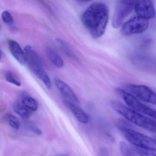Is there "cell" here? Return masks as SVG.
Here are the masks:
<instances>
[{"label": "cell", "mask_w": 156, "mask_h": 156, "mask_svg": "<svg viewBox=\"0 0 156 156\" xmlns=\"http://www.w3.org/2000/svg\"><path fill=\"white\" fill-rule=\"evenodd\" d=\"M5 120L7 121L8 124L15 130H18L20 128V123L19 120L16 117L13 115L12 114H7L5 115Z\"/></svg>", "instance_id": "cell-17"}, {"label": "cell", "mask_w": 156, "mask_h": 156, "mask_svg": "<svg viewBox=\"0 0 156 156\" xmlns=\"http://www.w3.org/2000/svg\"><path fill=\"white\" fill-rule=\"evenodd\" d=\"M57 40L58 43L60 44L61 46H62V49H63V50L65 51V52H66V54L69 57L71 58L72 59L74 60L75 61H78V62H79V58L75 54L73 49L71 48L70 46H69L66 42H65L64 40L61 39H57Z\"/></svg>", "instance_id": "cell-16"}, {"label": "cell", "mask_w": 156, "mask_h": 156, "mask_svg": "<svg viewBox=\"0 0 156 156\" xmlns=\"http://www.w3.org/2000/svg\"><path fill=\"white\" fill-rule=\"evenodd\" d=\"M65 156V155H60V156Z\"/></svg>", "instance_id": "cell-24"}, {"label": "cell", "mask_w": 156, "mask_h": 156, "mask_svg": "<svg viewBox=\"0 0 156 156\" xmlns=\"http://www.w3.org/2000/svg\"><path fill=\"white\" fill-rule=\"evenodd\" d=\"M109 9L105 3L97 2L92 4L82 16L83 24L94 38L104 34L109 20Z\"/></svg>", "instance_id": "cell-1"}, {"label": "cell", "mask_w": 156, "mask_h": 156, "mask_svg": "<svg viewBox=\"0 0 156 156\" xmlns=\"http://www.w3.org/2000/svg\"><path fill=\"white\" fill-rule=\"evenodd\" d=\"M2 18L3 21L6 24L11 25L13 24V17L9 11H3L2 14Z\"/></svg>", "instance_id": "cell-20"}, {"label": "cell", "mask_w": 156, "mask_h": 156, "mask_svg": "<svg viewBox=\"0 0 156 156\" xmlns=\"http://www.w3.org/2000/svg\"><path fill=\"white\" fill-rule=\"evenodd\" d=\"M120 149L122 154L123 156H134L131 149L128 147V146L124 142L120 143Z\"/></svg>", "instance_id": "cell-21"}, {"label": "cell", "mask_w": 156, "mask_h": 156, "mask_svg": "<svg viewBox=\"0 0 156 156\" xmlns=\"http://www.w3.org/2000/svg\"><path fill=\"white\" fill-rule=\"evenodd\" d=\"M21 102L31 111H36L39 104L37 101L30 95L24 94L22 96Z\"/></svg>", "instance_id": "cell-14"}, {"label": "cell", "mask_w": 156, "mask_h": 156, "mask_svg": "<svg viewBox=\"0 0 156 156\" xmlns=\"http://www.w3.org/2000/svg\"><path fill=\"white\" fill-rule=\"evenodd\" d=\"M47 52L50 61L54 66L58 68L64 67V61L56 50L51 48H48Z\"/></svg>", "instance_id": "cell-13"}, {"label": "cell", "mask_w": 156, "mask_h": 156, "mask_svg": "<svg viewBox=\"0 0 156 156\" xmlns=\"http://www.w3.org/2000/svg\"><path fill=\"white\" fill-rule=\"evenodd\" d=\"M2 50H1V49H0V60H1V58H2Z\"/></svg>", "instance_id": "cell-23"}, {"label": "cell", "mask_w": 156, "mask_h": 156, "mask_svg": "<svg viewBox=\"0 0 156 156\" xmlns=\"http://www.w3.org/2000/svg\"><path fill=\"white\" fill-rule=\"evenodd\" d=\"M116 92L128 107L135 111L150 116L156 120L155 110L142 103L137 98L125 90L117 89Z\"/></svg>", "instance_id": "cell-3"}, {"label": "cell", "mask_w": 156, "mask_h": 156, "mask_svg": "<svg viewBox=\"0 0 156 156\" xmlns=\"http://www.w3.org/2000/svg\"><path fill=\"white\" fill-rule=\"evenodd\" d=\"M136 153L140 156H156V149L135 147Z\"/></svg>", "instance_id": "cell-18"}, {"label": "cell", "mask_w": 156, "mask_h": 156, "mask_svg": "<svg viewBox=\"0 0 156 156\" xmlns=\"http://www.w3.org/2000/svg\"><path fill=\"white\" fill-rule=\"evenodd\" d=\"M26 125L30 131L34 132L35 134L37 135H41L42 134V131L34 123L30 122H26Z\"/></svg>", "instance_id": "cell-22"}, {"label": "cell", "mask_w": 156, "mask_h": 156, "mask_svg": "<svg viewBox=\"0 0 156 156\" xmlns=\"http://www.w3.org/2000/svg\"><path fill=\"white\" fill-rule=\"evenodd\" d=\"M9 50L14 58L22 65L26 63L24 51L16 41L9 40L8 43Z\"/></svg>", "instance_id": "cell-11"}, {"label": "cell", "mask_w": 156, "mask_h": 156, "mask_svg": "<svg viewBox=\"0 0 156 156\" xmlns=\"http://www.w3.org/2000/svg\"><path fill=\"white\" fill-rule=\"evenodd\" d=\"M126 88L137 99L156 105V93L149 87L143 85L129 84Z\"/></svg>", "instance_id": "cell-7"}, {"label": "cell", "mask_w": 156, "mask_h": 156, "mask_svg": "<svg viewBox=\"0 0 156 156\" xmlns=\"http://www.w3.org/2000/svg\"><path fill=\"white\" fill-rule=\"evenodd\" d=\"M135 2L131 0H120L117 2L112 21L114 28H119L122 24L126 18L134 10Z\"/></svg>", "instance_id": "cell-5"}, {"label": "cell", "mask_w": 156, "mask_h": 156, "mask_svg": "<svg viewBox=\"0 0 156 156\" xmlns=\"http://www.w3.org/2000/svg\"><path fill=\"white\" fill-rule=\"evenodd\" d=\"M112 108L130 122L156 134V120L132 110L118 101L111 103Z\"/></svg>", "instance_id": "cell-2"}, {"label": "cell", "mask_w": 156, "mask_h": 156, "mask_svg": "<svg viewBox=\"0 0 156 156\" xmlns=\"http://www.w3.org/2000/svg\"><path fill=\"white\" fill-rule=\"evenodd\" d=\"M14 111L23 119H27L31 116L32 111L28 110L21 102H16L13 105Z\"/></svg>", "instance_id": "cell-15"}, {"label": "cell", "mask_w": 156, "mask_h": 156, "mask_svg": "<svg viewBox=\"0 0 156 156\" xmlns=\"http://www.w3.org/2000/svg\"><path fill=\"white\" fill-rule=\"evenodd\" d=\"M121 130L126 139L135 147L156 149L155 139L126 127H121Z\"/></svg>", "instance_id": "cell-4"}, {"label": "cell", "mask_w": 156, "mask_h": 156, "mask_svg": "<svg viewBox=\"0 0 156 156\" xmlns=\"http://www.w3.org/2000/svg\"><path fill=\"white\" fill-rule=\"evenodd\" d=\"M55 84L62 95L73 103H79L80 100L75 93L67 84L61 80L56 78Z\"/></svg>", "instance_id": "cell-10"}, {"label": "cell", "mask_w": 156, "mask_h": 156, "mask_svg": "<svg viewBox=\"0 0 156 156\" xmlns=\"http://www.w3.org/2000/svg\"><path fill=\"white\" fill-rule=\"evenodd\" d=\"M26 63L31 71L37 69L44 68V65L37 52L29 45H27L24 49Z\"/></svg>", "instance_id": "cell-9"}, {"label": "cell", "mask_w": 156, "mask_h": 156, "mask_svg": "<svg viewBox=\"0 0 156 156\" xmlns=\"http://www.w3.org/2000/svg\"><path fill=\"white\" fill-rule=\"evenodd\" d=\"M5 80L10 83H12L18 87L21 86V82L16 78V76H15L13 73L10 71H8L5 72Z\"/></svg>", "instance_id": "cell-19"}, {"label": "cell", "mask_w": 156, "mask_h": 156, "mask_svg": "<svg viewBox=\"0 0 156 156\" xmlns=\"http://www.w3.org/2000/svg\"><path fill=\"white\" fill-rule=\"evenodd\" d=\"M134 9L137 16L147 20L154 18L155 15L154 3L150 0L135 1Z\"/></svg>", "instance_id": "cell-8"}, {"label": "cell", "mask_w": 156, "mask_h": 156, "mask_svg": "<svg viewBox=\"0 0 156 156\" xmlns=\"http://www.w3.org/2000/svg\"><path fill=\"white\" fill-rule=\"evenodd\" d=\"M148 25V20L136 16L123 24L121 33L125 36L141 34L147 29Z\"/></svg>", "instance_id": "cell-6"}, {"label": "cell", "mask_w": 156, "mask_h": 156, "mask_svg": "<svg viewBox=\"0 0 156 156\" xmlns=\"http://www.w3.org/2000/svg\"><path fill=\"white\" fill-rule=\"evenodd\" d=\"M65 102L79 122L83 124L88 123L89 121L88 115L81 108L68 100H65Z\"/></svg>", "instance_id": "cell-12"}]
</instances>
